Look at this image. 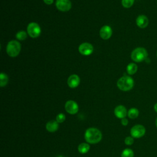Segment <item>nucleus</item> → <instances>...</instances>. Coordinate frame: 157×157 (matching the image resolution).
<instances>
[{
  "label": "nucleus",
  "mask_w": 157,
  "mask_h": 157,
  "mask_svg": "<svg viewBox=\"0 0 157 157\" xmlns=\"http://www.w3.org/2000/svg\"><path fill=\"white\" fill-rule=\"evenodd\" d=\"M55 157H66V156H63V155H58V156H56Z\"/></svg>",
  "instance_id": "obj_27"
},
{
  "label": "nucleus",
  "mask_w": 157,
  "mask_h": 157,
  "mask_svg": "<svg viewBox=\"0 0 157 157\" xmlns=\"http://www.w3.org/2000/svg\"><path fill=\"white\" fill-rule=\"evenodd\" d=\"M101 37L104 40L109 39L112 35V29L109 25H104L101 27L99 31Z\"/></svg>",
  "instance_id": "obj_10"
},
{
  "label": "nucleus",
  "mask_w": 157,
  "mask_h": 157,
  "mask_svg": "<svg viewBox=\"0 0 157 157\" xmlns=\"http://www.w3.org/2000/svg\"><path fill=\"white\" fill-rule=\"evenodd\" d=\"M90 148V146L87 143H81L78 146V151L82 154L86 153Z\"/></svg>",
  "instance_id": "obj_15"
},
{
  "label": "nucleus",
  "mask_w": 157,
  "mask_h": 157,
  "mask_svg": "<svg viewBox=\"0 0 157 157\" xmlns=\"http://www.w3.org/2000/svg\"><path fill=\"white\" fill-rule=\"evenodd\" d=\"M145 128L142 124H136L132 126L131 129L130 133L133 138H140L145 134Z\"/></svg>",
  "instance_id": "obj_6"
},
{
  "label": "nucleus",
  "mask_w": 157,
  "mask_h": 157,
  "mask_svg": "<svg viewBox=\"0 0 157 157\" xmlns=\"http://www.w3.org/2000/svg\"><path fill=\"white\" fill-rule=\"evenodd\" d=\"M80 77L77 74H72L67 78V85L71 88L77 87L80 84Z\"/></svg>",
  "instance_id": "obj_11"
},
{
  "label": "nucleus",
  "mask_w": 157,
  "mask_h": 157,
  "mask_svg": "<svg viewBox=\"0 0 157 157\" xmlns=\"http://www.w3.org/2000/svg\"><path fill=\"white\" fill-rule=\"evenodd\" d=\"M137 66L135 63H131L128 64L126 67V71L128 74L133 75L137 72Z\"/></svg>",
  "instance_id": "obj_16"
},
{
  "label": "nucleus",
  "mask_w": 157,
  "mask_h": 157,
  "mask_svg": "<svg viewBox=\"0 0 157 157\" xmlns=\"http://www.w3.org/2000/svg\"><path fill=\"white\" fill-rule=\"evenodd\" d=\"M139 110L135 107L131 108L128 111V116L129 118L131 119H135L137 118L139 116Z\"/></svg>",
  "instance_id": "obj_17"
},
{
  "label": "nucleus",
  "mask_w": 157,
  "mask_h": 157,
  "mask_svg": "<svg viewBox=\"0 0 157 157\" xmlns=\"http://www.w3.org/2000/svg\"><path fill=\"white\" fill-rule=\"evenodd\" d=\"M136 23L137 26L140 28H145L148 25L149 20L146 15H140L137 17Z\"/></svg>",
  "instance_id": "obj_13"
},
{
  "label": "nucleus",
  "mask_w": 157,
  "mask_h": 157,
  "mask_svg": "<svg viewBox=\"0 0 157 157\" xmlns=\"http://www.w3.org/2000/svg\"><path fill=\"white\" fill-rule=\"evenodd\" d=\"M134 2V0H121V4L124 8L131 7Z\"/></svg>",
  "instance_id": "obj_21"
},
{
  "label": "nucleus",
  "mask_w": 157,
  "mask_h": 157,
  "mask_svg": "<svg viewBox=\"0 0 157 157\" xmlns=\"http://www.w3.org/2000/svg\"><path fill=\"white\" fill-rule=\"evenodd\" d=\"M9 82V77L5 73H1L0 74V86L1 87L5 86Z\"/></svg>",
  "instance_id": "obj_18"
},
{
  "label": "nucleus",
  "mask_w": 157,
  "mask_h": 157,
  "mask_svg": "<svg viewBox=\"0 0 157 157\" xmlns=\"http://www.w3.org/2000/svg\"><path fill=\"white\" fill-rule=\"evenodd\" d=\"M155 124H156V128H157V117H156V120H155Z\"/></svg>",
  "instance_id": "obj_28"
},
{
  "label": "nucleus",
  "mask_w": 157,
  "mask_h": 157,
  "mask_svg": "<svg viewBox=\"0 0 157 157\" xmlns=\"http://www.w3.org/2000/svg\"><path fill=\"white\" fill-rule=\"evenodd\" d=\"M121 123L122 125L123 126H126L128 124V120L127 118H123L121 119Z\"/></svg>",
  "instance_id": "obj_24"
},
{
  "label": "nucleus",
  "mask_w": 157,
  "mask_h": 157,
  "mask_svg": "<svg viewBox=\"0 0 157 157\" xmlns=\"http://www.w3.org/2000/svg\"><path fill=\"white\" fill-rule=\"evenodd\" d=\"M43 1L47 5H51L53 2V0H43Z\"/></svg>",
  "instance_id": "obj_25"
},
{
  "label": "nucleus",
  "mask_w": 157,
  "mask_h": 157,
  "mask_svg": "<svg viewBox=\"0 0 157 157\" xmlns=\"http://www.w3.org/2000/svg\"><path fill=\"white\" fill-rule=\"evenodd\" d=\"M78 52L84 56H88L93 52V46L88 42H83L78 47Z\"/></svg>",
  "instance_id": "obj_7"
},
{
  "label": "nucleus",
  "mask_w": 157,
  "mask_h": 157,
  "mask_svg": "<svg viewBox=\"0 0 157 157\" xmlns=\"http://www.w3.org/2000/svg\"><path fill=\"white\" fill-rule=\"evenodd\" d=\"M58 123L56 120H50L46 124V129L50 132H54L58 129Z\"/></svg>",
  "instance_id": "obj_14"
},
{
  "label": "nucleus",
  "mask_w": 157,
  "mask_h": 157,
  "mask_svg": "<svg viewBox=\"0 0 157 157\" xmlns=\"http://www.w3.org/2000/svg\"><path fill=\"white\" fill-rule=\"evenodd\" d=\"M66 119V116L64 113H60L59 114L57 115L56 117V121L58 123H63Z\"/></svg>",
  "instance_id": "obj_22"
},
{
  "label": "nucleus",
  "mask_w": 157,
  "mask_h": 157,
  "mask_svg": "<svg viewBox=\"0 0 157 157\" xmlns=\"http://www.w3.org/2000/svg\"><path fill=\"white\" fill-rule=\"evenodd\" d=\"M55 5L56 8L61 12L69 11L72 7L70 0H56Z\"/></svg>",
  "instance_id": "obj_8"
},
{
  "label": "nucleus",
  "mask_w": 157,
  "mask_h": 157,
  "mask_svg": "<svg viewBox=\"0 0 157 157\" xmlns=\"http://www.w3.org/2000/svg\"><path fill=\"white\" fill-rule=\"evenodd\" d=\"M134 85V82L133 78L128 75L123 76L120 77L117 83L118 88L123 91H127L131 90Z\"/></svg>",
  "instance_id": "obj_2"
},
{
  "label": "nucleus",
  "mask_w": 157,
  "mask_h": 157,
  "mask_svg": "<svg viewBox=\"0 0 157 157\" xmlns=\"http://www.w3.org/2000/svg\"><path fill=\"white\" fill-rule=\"evenodd\" d=\"M156 56H157V52H156Z\"/></svg>",
  "instance_id": "obj_29"
},
{
  "label": "nucleus",
  "mask_w": 157,
  "mask_h": 157,
  "mask_svg": "<svg viewBox=\"0 0 157 157\" xmlns=\"http://www.w3.org/2000/svg\"><path fill=\"white\" fill-rule=\"evenodd\" d=\"M154 110L156 112H157V102L154 105Z\"/></svg>",
  "instance_id": "obj_26"
},
{
  "label": "nucleus",
  "mask_w": 157,
  "mask_h": 157,
  "mask_svg": "<svg viewBox=\"0 0 157 157\" xmlns=\"http://www.w3.org/2000/svg\"><path fill=\"white\" fill-rule=\"evenodd\" d=\"M27 33L32 38L38 37L41 33V29L39 24L36 22H31L27 26Z\"/></svg>",
  "instance_id": "obj_5"
},
{
  "label": "nucleus",
  "mask_w": 157,
  "mask_h": 157,
  "mask_svg": "<svg viewBox=\"0 0 157 157\" xmlns=\"http://www.w3.org/2000/svg\"><path fill=\"white\" fill-rule=\"evenodd\" d=\"M102 133L99 129L96 128H90L85 132L84 137L85 140L89 144H96L102 139Z\"/></svg>",
  "instance_id": "obj_1"
},
{
  "label": "nucleus",
  "mask_w": 157,
  "mask_h": 157,
  "mask_svg": "<svg viewBox=\"0 0 157 157\" xmlns=\"http://www.w3.org/2000/svg\"><path fill=\"white\" fill-rule=\"evenodd\" d=\"M16 38L19 40H23L27 38V33L26 31L21 30L16 34Z\"/></svg>",
  "instance_id": "obj_20"
},
{
  "label": "nucleus",
  "mask_w": 157,
  "mask_h": 157,
  "mask_svg": "<svg viewBox=\"0 0 157 157\" xmlns=\"http://www.w3.org/2000/svg\"><path fill=\"white\" fill-rule=\"evenodd\" d=\"M64 107L66 111L71 115L75 114L78 111V105L77 103L72 100L67 101L65 104Z\"/></svg>",
  "instance_id": "obj_9"
},
{
  "label": "nucleus",
  "mask_w": 157,
  "mask_h": 157,
  "mask_svg": "<svg viewBox=\"0 0 157 157\" xmlns=\"http://www.w3.org/2000/svg\"><path fill=\"white\" fill-rule=\"evenodd\" d=\"M121 157H134V151L130 148H125L123 150Z\"/></svg>",
  "instance_id": "obj_19"
},
{
  "label": "nucleus",
  "mask_w": 157,
  "mask_h": 157,
  "mask_svg": "<svg viewBox=\"0 0 157 157\" xmlns=\"http://www.w3.org/2000/svg\"><path fill=\"white\" fill-rule=\"evenodd\" d=\"M124 143L127 145H131L134 143V138L132 136H128L124 139Z\"/></svg>",
  "instance_id": "obj_23"
},
{
  "label": "nucleus",
  "mask_w": 157,
  "mask_h": 157,
  "mask_svg": "<svg viewBox=\"0 0 157 157\" xmlns=\"http://www.w3.org/2000/svg\"><path fill=\"white\" fill-rule=\"evenodd\" d=\"M148 56L147 50L143 47H137L132 50L131 53L132 60L135 62L139 63L145 60Z\"/></svg>",
  "instance_id": "obj_4"
},
{
  "label": "nucleus",
  "mask_w": 157,
  "mask_h": 157,
  "mask_svg": "<svg viewBox=\"0 0 157 157\" xmlns=\"http://www.w3.org/2000/svg\"><path fill=\"white\" fill-rule=\"evenodd\" d=\"M114 114L116 116V117L122 119L126 117V116L128 115V112L126 107L124 105H120L115 108Z\"/></svg>",
  "instance_id": "obj_12"
},
{
  "label": "nucleus",
  "mask_w": 157,
  "mask_h": 157,
  "mask_svg": "<svg viewBox=\"0 0 157 157\" xmlns=\"http://www.w3.org/2000/svg\"><path fill=\"white\" fill-rule=\"evenodd\" d=\"M21 51V44L19 42L12 40L8 42L6 47V52L10 57L17 56Z\"/></svg>",
  "instance_id": "obj_3"
}]
</instances>
